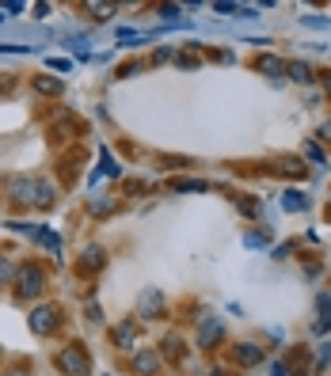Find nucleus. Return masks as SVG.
Here are the masks:
<instances>
[{"mask_svg": "<svg viewBox=\"0 0 331 376\" xmlns=\"http://www.w3.org/2000/svg\"><path fill=\"white\" fill-rule=\"evenodd\" d=\"M50 69H61V73H65V69H69V61H65V58H50Z\"/></svg>", "mask_w": 331, "mask_h": 376, "instance_id": "32", "label": "nucleus"}, {"mask_svg": "<svg viewBox=\"0 0 331 376\" xmlns=\"http://www.w3.org/2000/svg\"><path fill=\"white\" fill-rule=\"evenodd\" d=\"M328 95H331V76H328Z\"/></svg>", "mask_w": 331, "mask_h": 376, "instance_id": "35", "label": "nucleus"}, {"mask_svg": "<svg viewBox=\"0 0 331 376\" xmlns=\"http://www.w3.org/2000/svg\"><path fill=\"white\" fill-rule=\"evenodd\" d=\"M172 190L175 194H206L209 183H202V179H172Z\"/></svg>", "mask_w": 331, "mask_h": 376, "instance_id": "13", "label": "nucleus"}, {"mask_svg": "<svg viewBox=\"0 0 331 376\" xmlns=\"http://www.w3.org/2000/svg\"><path fill=\"white\" fill-rule=\"evenodd\" d=\"M320 137H323V141H331V122H323V126H320Z\"/></svg>", "mask_w": 331, "mask_h": 376, "instance_id": "33", "label": "nucleus"}, {"mask_svg": "<svg viewBox=\"0 0 331 376\" xmlns=\"http://www.w3.org/2000/svg\"><path fill=\"white\" fill-rule=\"evenodd\" d=\"M282 205L290 213H301L305 209V194H301V190H286V194H282Z\"/></svg>", "mask_w": 331, "mask_h": 376, "instance_id": "17", "label": "nucleus"}, {"mask_svg": "<svg viewBox=\"0 0 331 376\" xmlns=\"http://www.w3.org/2000/svg\"><path fill=\"white\" fill-rule=\"evenodd\" d=\"M240 209L248 213V217H255V213H259V205H255V202H240Z\"/></svg>", "mask_w": 331, "mask_h": 376, "instance_id": "31", "label": "nucleus"}, {"mask_svg": "<svg viewBox=\"0 0 331 376\" xmlns=\"http://www.w3.org/2000/svg\"><path fill=\"white\" fill-rule=\"evenodd\" d=\"M88 12L95 19H111V16H115V4H88Z\"/></svg>", "mask_w": 331, "mask_h": 376, "instance_id": "21", "label": "nucleus"}, {"mask_svg": "<svg viewBox=\"0 0 331 376\" xmlns=\"http://www.w3.org/2000/svg\"><path fill=\"white\" fill-rule=\"evenodd\" d=\"M278 164H282V172H286V175H297V179L305 175V164H301V160H293V156H282Z\"/></svg>", "mask_w": 331, "mask_h": 376, "instance_id": "19", "label": "nucleus"}, {"mask_svg": "<svg viewBox=\"0 0 331 376\" xmlns=\"http://www.w3.org/2000/svg\"><path fill=\"white\" fill-rule=\"evenodd\" d=\"M232 357H236V365H244V368H251V365H259V361L266 357L263 350H259L255 342H240L236 346V353H232Z\"/></svg>", "mask_w": 331, "mask_h": 376, "instance_id": "8", "label": "nucleus"}, {"mask_svg": "<svg viewBox=\"0 0 331 376\" xmlns=\"http://www.w3.org/2000/svg\"><path fill=\"white\" fill-rule=\"evenodd\" d=\"M244 244H248V247H263L266 236H259V232H248V236H244Z\"/></svg>", "mask_w": 331, "mask_h": 376, "instance_id": "27", "label": "nucleus"}, {"mask_svg": "<svg viewBox=\"0 0 331 376\" xmlns=\"http://www.w3.org/2000/svg\"><path fill=\"white\" fill-rule=\"evenodd\" d=\"M160 308H164V296H160L157 289H145V293H141L137 312H141V316H149V312H160Z\"/></svg>", "mask_w": 331, "mask_h": 376, "instance_id": "14", "label": "nucleus"}, {"mask_svg": "<svg viewBox=\"0 0 331 376\" xmlns=\"http://www.w3.org/2000/svg\"><path fill=\"white\" fill-rule=\"evenodd\" d=\"M331 331V293L316 296V335H328Z\"/></svg>", "mask_w": 331, "mask_h": 376, "instance_id": "7", "label": "nucleus"}, {"mask_svg": "<svg viewBox=\"0 0 331 376\" xmlns=\"http://www.w3.org/2000/svg\"><path fill=\"white\" fill-rule=\"evenodd\" d=\"M266 376H290V368L282 365V361H274V365H271V368H266Z\"/></svg>", "mask_w": 331, "mask_h": 376, "instance_id": "29", "label": "nucleus"}, {"mask_svg": "<svg viewBox=\"0 0 331 376\" xmlns=\"http://www.w3.org/2000/svg\"><path fill=\"white\" fill-rule=\"evenodd\" d=\"M58 368H61V376H88L91 373V357H88V350L84 346H65V350L58 353Z\"/></svg>", "mask_w": 331, "mask_h": 376, "instance_id": "2", "label": "nucleus"}, {"mask_svg": "<svg viewBox=\"0 0 331 376\" xmlns=\"http://www.w3.org/2000/svg\"><path fill=\"white\" fill-rule=\"evenodd\" d=\"M42 293H46V270L38 262H23L16 270V296L31 301V296H42Z\"/></svg>", "mask_w": 331, "mask_h": 376, "instance_id": "1", "label": "nucleus"}, {"mask_svg": "<svg viewBox=\"0 0 331 376\" xmlns=\"http://www.w3.org/2000/svg\"><path fill=\"white\" fill-rule=\"evenodd\" d=\"M331 361V346H320V357H316V368H328Z\"/></svg>", "mask_w": 331, "mask_h": 376, "instance_id": "28", "label": "nucleus"}, {"mask_svg": "<svg viewBox=\"0 0 331 376\" xmlns=\"http://www.w3.org/2000/svg\"><path fill=\"white\" fill-rule=\"evenodd\" d=\"M133 338H137V323H133V319H126V323L115 327V342L118 346H133Z\"/></svg>", "mask_w": 331, "mask_h": 376, "instance_id": "15", "label": "nucleus"}, {"mask_svg": "<svg viewBox=\"0 0 331 376\" xmlns=\"http://www.w3.org/2000/svg\"><path fill=\"white\" fill-rule=\"evenodd\" d=\"M214 12H221V16H240V4H225V0H217Z\"/></svg>", "mask_w": 331, "mask_h": 376, "instance_id": "23", "label": "nucleus"}, {"mask_svg": "<svg viewBox=\"0 0 331 376\" xmlns=\"http://www.w3.org/2000/svg\"><path fill=\"white\" fill-rule=\"evenodd\" d=\"M286 76H290V80H297V84H312L316 80V73H312V65H308V61H286Z\"/></svg>", "mask_w": 331, "mask_h": 376, "instance_id": "11", "label": "nucleus"}, {"mask_svg": "<svg viewBox=\"0 0 331 376\" xmlns=\"http://www.w3.org/2000/svg\"><path fill=\"white\" fill-rule=\"evenodd\" d=\"M115 205H118L115 198H100V202H91L88 209L95 213V217H107V213H115Z\"/></svg>", "mask_w": 331, "mask_h": 376, "instance_id": "20", "label": "nucleus"}, {"mask_svg": "<svg viewBox=\"0 0 331 376\" xmlns=\"http://www.w3.org/2000/svg\"><path fill=\"white\" fill-rule=\"evenodd\" d=\"M103 262H107V255H103V247H84V266H88V270H100Z\"/></svg>", "mask_w": 331, "mask_h": 376, "instance_id": "16", "label": "nucleus"}, {"mask_svg": "<svg viewBox=\"0 0 331 376\" xmlns=\"http://www.w3.org/2000/svg\"><path fill=\"white\" fill-rule=\"evenodd\" d=\"M122 167H115V160L107 156V148H103V175H118Z\"/></svg>", "mask_w": 331, "mask_h": 376, "instance_id": "26", "label": "nucleus"}, {"mask_svg": "<svg viewBox=\"0 0 331 376\" xmlns=\"http://www.w3.org/2000/svg\"><path fill=\"white\" fill-rule=\"evenodd\" d=\"M255 69H259V73H266L271 80H282V76H286V61L274 58V54H263V58L255 61Z\"/></svg>", "mask_w": 331, "mask_h": 376, "instance_id": "10", "label": "nucleus"}, {"mask_svg": "<svg viewBox=\"0 0 331 376\" xmlns=\"http://www.w3.org/2000/svg\"><path fill=\"white\" fill-rule=\"evenodd\" d=\"M305 156L312 160V164L323 167V148H320V145H312V141H308V145H305Z\"/></svg>", "mask_w": 331, "mask_h": 376, "instance_id": "22", "label": "nucleus"}, {"mask_svg": "<svg viewBox=\"0 0 331 376\" xmlns=\"http://www.w3.org/2000/svg\"><path fill=\"white\" fill-rule=\"evenodd\" d=\"M221 338H225V323H221V319H214V316L198 319V346H202V350L217 346Z\"/></svg>", "mask_w": 331, "mask_h": 376, "instance_id": "4", "label": "nucleus"}, {"mask_svg": "<svg viewBox=\"0 0 331 376\" xmlns=\"http://www.w3.org/2000/svg\"><path fill=\"white\" fill-rule=\"evenodd\" d=\"M164 353H168V361H179L183 357V338L179 335H168L164 338Z\"/></svg>", "mask_w": 331, "mask_h": 376, "instance_id": "18", "label": "nucleus"}, {"mask_svg": "<svg viewBox=\"0 0 331 376\" xmlns=\"http://www.w3.org/2000/svg\"><path fill=\"white\" fill-rule=\"evenodd\" d=\"M61 308L58 304H38V308L31 312V331L38 338H46V335H54V331H58V323H61Z\"/></svg>", "mask_w": 331, "mask_h": 376, "instance_id": "3", "label": "nucleus"}, {"mask_svg": "<svg viewBox=\"0 0 331 376\" xmlns=\"http://www.w3.org/2000/svg\"><path fill=\"white\" fill-rule=\"evenodd\" d=\"M4 190H8V198L16 205H31L34 202V179H8Z\"/></svg>", "mask_w": 331, "mask_h": 376, "instance_id": "5", "label": "nucleus"}, {"mask_svg": "<svg viewBox=\"0 0 331 376\" xmlns=\"http://www.w3.org/2000/svg\"><path fill=\"white\" fill-rule=\"evenodd\" d=\"M130 365H133V373H137V376H152L160 368V353L157 350H133Z\"/></svg>", "mask_w": 331, "mask_h": 376, "instance_id": "6", "label": "nucleus"}, {"mask_svg": "<svg viewBox=\"0 0 331 376\" xmlns=\"http://www.w3.org/2000/svg\"><path fill=\"white\" fill-rule=\"evenodd\" d=\"M84 316H88V323H103V312H100V304H88V308H84Z\"/></svg>", "mask_w": 331, "mask_h": 376, "instance_id": "25", "label": "nucleus"}, {"mask_svg": "<svg viewBox=\"0 0 331 376\" xmlns=\"http://www.w3.org/2000/svg\"><path fill=\"white\" fill-rule=\"evenodd\" d=\"M31 88L38 91V95H61L65 91V84H61V76H50V73H42L31 80Z\"/></svg>", "mask_w": 331, "mask_h": 376, "instance_id": "9", "label": "nucleus"}, {"mask_svg": "<svg viewBox=\"0 0 331 376\" xmlns=\"http://www.w3.org/2000/svg\"><path fill=\"white\" fill-rule=\"evenodd\" d=\"M31 205H38V209H50V205H54V183L34 179V202H31Z\"/></svg>", "mask_w": 331, "mask_h": 376, "instance_id": "12", "label": "nucleus"}, {"mask_svg": "<svg viewBox=\"0 0 331 376\" xmlns=\"http://www.w3.org/2000/svg\"><path fill=\"white\" fill-rule=\"evenodd\" d=\"M4 376H23V373H4Z\"/></svg>", "mask_w": 331, "mask_h": 376, "instance_id": "34", "label": "nucleus"}, {"mask_svg": "<svg viewBox=\"0 0 331 376\" xmlns=\"http://www.w3.org/2000/svg\"><path fill=\"white\" fill-rule=\"evenodd\" d=\"M308 27H331V19H320V16H305Z\"/></svg>", "mask_w": 331, "mask_h": 376, "instance_id": "30", "label": "nucleus"}, {"mask_svg": "<svg viewBox=\"0 0 331 376\" xmlns=\"http://www.w3.org/2000/svg\"><path fill=\"white\" fill-rule=\"evenodd\" d=\"M12 274H16V266H12V259H0V285H4V281H8Z\"/></svg>", "mask_w": 331, "mask_h": 376, "instance_id": "24", "label": "nucleus"}]
</instances>
